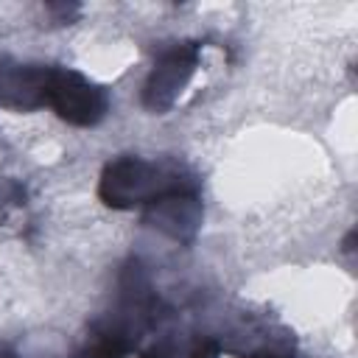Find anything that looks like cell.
Here are the masks:
<instances>
[{"label": "cell", "instance_id": "cell-1", "mask_svg": "<svg viewBox=\"0 0 358 358\" xmlns=\"http://www.w3.org/2000/svg\"><path fill=\"white\" fill-rule=\"evenodd\" d=\"M45 101L64 120L78 123V126L95 123L106 109V98L98 87L84 81L78 73H64V70H48Z\"/></svg>", "mask_w": 358, "mask_h": 358}, {"label": "cell", "instance_id": "cell-2", "mask_svg": "<svg viewBox=\"0 0 358 358\" xmlns=\"http://www.w3.org/2000/svg\"><path fill=\"white\" fill-rule=\"evenodd\" d=\"M193 358H215V350H213V344H201V347L193 352Z\"/></svg>", "mask_w": 358, "mask_h": 358}, {"label": "cell", "instance_id": "cell-3", "mask_svg": "<svg viewBox=\"0 0 358 358\" xmlns=\"http://www.w3.org/2000/svg\"><path fill=\"white\" fill-rule=\"evenodd\" d=\"M252 358H280V355H274V352H260V355H252Z\"/></svg>", "mask_w": 358, "mask_h": 358}]
</instances>
